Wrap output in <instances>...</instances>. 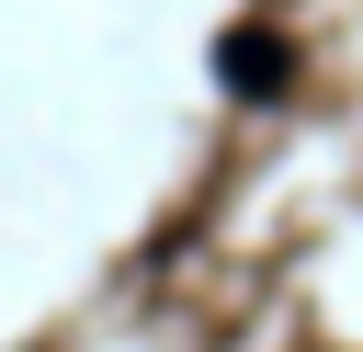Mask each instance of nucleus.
Listing matches in <instances>:
<instances>
[{"mask_svg": "<svg viewBox=\"0 0 363 352\" xmlns=\"http://www.w3.org/2000/svg\"><path fill=\"white\" fill-rule=\"evenodd\" d=\"M216 79H227L238 102H272V91L295 79V45H284L272 23H227V34H216Z\"/></svg>", "mask_w": 363, "mask_h": 352, "instance_id": "nucleus-1", "label": "nucleus"}]
</instances>
